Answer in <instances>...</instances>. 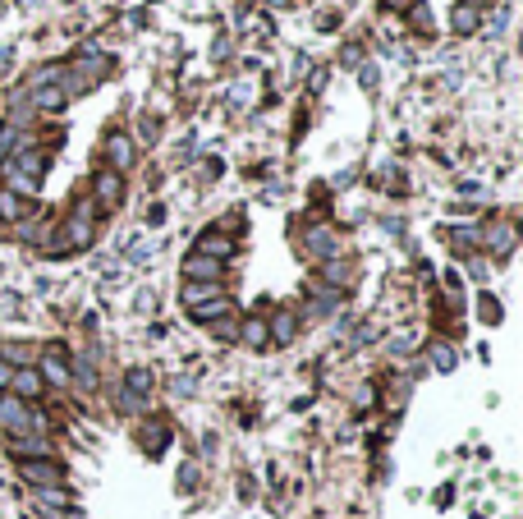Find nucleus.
<instances>
[{
	"mask_svg": "<svg viewBox=\"0 0 523 519\" xmlns=\"http://www.w3.org/2000/svg\"><path fill=\"white\" fill-rule=\"evenodd\" d=\"M303 248H308L312 257H340V234L326 230V225H317V230H308Z\"/></svg>",
	"mask_w": 523,
	"mask_h": 519,
	"instance_id": "7",
	"label": "nucleus"
},
{
	"mask_svg": "<svg viewBox=\"0 0 523 519\" xmlns=\"http://www.w3.org/2000/svg\"><path fill=\"white\" fill-rule=\"evenodd\" d=\"M10 451L19 455V460H51V442H46V437H33V432H28V437H14Z\"/></svg>",
	"mask_w": 523,
	"mask_h": 519,
	"instance_id": "8",
	"label": "nucleus"
},
{
	"mask_svg": "<svg viewBox=\"0 0 523 519\" xmlns=\"http://www.w3.org/2000/svg\"><path fill=\"white\" fill-rule=\"evenodd\" d=\"M229 308H234V303H229V299L220 294V299H211V303H197V308H188V313H193L197 322H220V317H225Z\"/></svg>",
	"mask_w": 523,
	"mask_h": 519,
	"instance_id": "20",
	"label": "nucleus"
},
{
	"mask_svg": "<svg viewBox=\"0 0 523 519\" xmlns=\"http://www.w3.org/2000/svg\"><path fill=\"white\" fill-rule=\"evenodd\" d=\"M197 253L202 257H216V262H225L229 253H234V239H225V234H202V239H197Z\"/></svg>",
	"mask_w": 523,
	"mask_h": 519,
	"instance_id": "12",
	"label": "nucleus"
},
{
	"mask_svg": "<svg viewBox=\"0 0 523 519\" xmlns=\"http://www.w3.org/2000/svg\"><path fill=\"white\" fill-rule=\"evenodd\" d=\"M23 138H19V129H0V156L10 152V147H19Z\"/></svg>",
	"mask_w": 523,
	"mask_h": 519,
	"instance_id": "25",
	"label": "nucleus"
},
{
	"mask_svg": "<svg viewBox=\"0 0 523 519\" xmlns=\"http://www.w3.org/2000/svg\"><path fill=\"white\" fill-rule=\"evenodd\" d=\"M106 161H110L115 175L133 166V138H129V133H110V138H106Z\"/></svg>",
	"mask_w": 523,
	"mask_h": 519,
	"instance_id": "6",
	"label": "nucleus"
},
{
	"mask_svg": "<svg viewBox=\"0 0 523 519\" xmlns=\"http://www.w3.org/2000/svg\"><path fill=\"white\" fill-rule=\"evenodd\" d=\"M10 377H14V363L10 359H0V391H10Z\"/></svg>",
	"mask_w": 523,
	"mask_h": 519,
	"instance_id": "28",
	"label": "nucleus"
},
{
	"mask_svg": "<svg viewBox=\"0 0 523 519\" xmlns=\"http://www.w3.org/2000/svg\"><path fill=\"white\" fill-rule=\"evenodd\" d=\"M321 276H326L331 289H344L354 285V262H340V257H326V266H321Z\"/></svg>",
	"mask_w": 523,
	"mask_h": 519,
	"instance_id": "13",
	"label": "nucleus"
},
{
	"mask_svg": "<svg viewBox=\"0 0 523 519\" xmlns=\"http://www.w3.org/2000/svg\"><path fill=\"white\" fill-rule=\"evenodd\" d=\"M478 313H482V322H501V303H496V299H482Z\"/></svg>",
	"mask_w": 523,
	"mask_h": 519,
	"instance_id": "24",
	"label": "nucleus"
},
{
	"mask_svg": "<svg viewBox=\"0 0 523 519\" xmlns=\"http://www.w3.org/2000/svg\"><path fill=\"white\" fill-rule=\"evenodd\" d=\"M19 474L33 492H42V487H65V469H60L55 460H23Z\"/></svg>",
	"mask_w": 523,
	"mask_h": 519,
	"instance_id": "3",
	"label": "nucleus"
},
{
	"mask_svg": "<svg viewBox=\"0 0 523 519\" xmlns=\"http://www.w3.org/2000/svg\"><path fill=\"white\" fill-rule=\"evenodd\" d=\"M216 336L220 340H234V336H239V322L229 317V322H216Z\"/></svg>",
	"mask_w": 523,
	"mask_h": 519,
	"instance_id": "26",
	"label": "nucleus"
},
{
	"mask_svg": "<svg viewBox=\"0 0 523 519\" xmlns=\"http://www.w3.org/2000/svg\"><path fill=\"white\" fill-rule=\"evenodd\" d=\"M46 170V156L42 152H19L5 166V179H10V193H33L37 188V175Z\"/></svg>",
	"mask_w": 523,
	"mask_h": 519,
	"instance_id": "2",
	"label": "nucleus"
},
{
	"mask_svg": "<svg viewBox=\"0 0 523 519\" xmlns=\"http://www.w3.org/2000/svg\"><path fill=\"white\" fill-rule=\"evenodd\" d=\"M478 10H473V5H459V10L455 14H450V28H455V33L459 37H469V33H478Z\"/></svg>",
	"mask_w": 523,
	"mask_h": 519,
	"instance_id": "18",
	"label": "nucleus"
},
{
	"mask_svg": "<svg viewBox=\"0 0 523 519\" xmlns=\"http://www.w3.org/2000/svg\"><path fill=\"white\" fill-rule=\"evenodd\" d=\"M294 331H298V313H294V308L275 313V322L266 326V336H271L275 345H289V340H294Z\"/></svg>",
	"mask_w": 523,
	"mask_h": 519,
	"instance_id": "10",
	"label": "nucleus"
},
{
	"mask_svg": "<svg viewBox=\"0 0 523 519\" xmlns=\"http://www.w3.org/2000/svg\"><path fill=\"white\" fill-rule=\"evenodd\" d=\"M234 340H243V345H252V349H262V345H266V317H248L239 326V336H234Z\"/></svg>",
	"mask_w": 523,
	"mask_h": 519,
	"instance_id": "17",
	"label": "nucleus"
},
{
	"mask_svg": "<svg viewBox=\"0 0 523 519\" xmlns=\"http://www.w3.org/2000/svg\"><path fill=\"white\" fill-rule=\"evenodd\" d=\"M23 216H28V202L10 188H0V221H23Z\"/></svg>",
	"mask_w": 523,
	"mask_h": 519,
	"instance_id": "16",
	"label": "nucleus"
},
{
	"mask_svg": "<svg viewBox=\"0 0 523 519\" xmlns=\"http://www.w3.org/2000/svg\"><path fill=\"white\" fill-rule=\"evenodd\" d=\"M271 5H285V0H271Z\"/></svg>",
	"mask_w": 523,
	"mask_h": 519,
	"instance_id": "30",
	"label": "nucleus"
},
{
	"mask_svg": "<svg viewBox=\"0 0 523 519\" xmlns=\"http://www.w3.org/2000/svg\"><path fill=\"white\" fill-rule=\"evenodd\" d=\"M386 5H404V0H386Z\"/></svg>",
	"mask_w": 523,
	"mask_h": 519,
	"instance_id": "29",
	"label": "nucleus"
},
{
	"mask_svg": "<svg viewBox=\"0 0 523 519\" xmlns=\"http://www.w3.org/2000/svg\"><path fill=\"white\" fill-rule=\"evenodd\" d=\"M220 276H225V262H216V257H202V253H188L184 257V280L220 285Z\"/></svg>",
	"mask_w": 523,
	"mask_h": 519,
	"instance_id": "4",
	"label": "nucleus"
},
{
	"mask_svg": "<svg viewBox=\"0 0 523 519\" xmlns=\"http://www.w3.org/2000/svg\"><path fill=\"white\" fill-rule=\"evenodd\" d=\"M65 106V92H46V88H37V111H60Z\"/></svg>",
	"mask_w": 523,
	"mask_h": 519,
	"instance_id": "22",
	"label": "nucleus"
},
{
	"mask_svg": "<svg viewBox=\"0 0 523 519\" xmlns=\"http://www.w3.org/2000/svg\"><path fill=\"white\" fill-rule=\"evenodd\" d=\"M10 391L28 405V400H37L46 391V382H42V373L37 368H14V377H10Z\"/></svg>",
	"mask_w": 523,
	"mask_h": 519,
	"instance_id": "5",
	"label": "nucleus"
},
{
	"mask_svg": "<svg viewBox=\"0 0 523 519\" xmlns=\"http://www.w3.org/2000/svg\"><path fill=\"white\" fill-rule=\"evenodd\" d=\"M92 193H97L101 207H115V202H120V175H115V170H101V175L92 179Z\"/></svg>",
	"mask_w": 523,
	"mask_h": 519,
	"instance_id": "9",
	"label": "nucleus"
},
{
	"mask_svg": "<svg viewBox=\"0 0 523 519\" xmlns=\"http://www.w3.org/2000/svg\"><path fill=\"white\" fill-rule=\"evenodd\" d=\"M427 359H432V368H436V373H450V368L459 363V354L450 349L446 340H432V349H427Z\"/></svg>",
	"mask_w": 523,
	"mask_h": 519,
	"instance_id": "19",
	"label": "nucleus"
},
{
	"mask_svg": "<svg viewBox=\"0 0 523 519\" xmlns=\"http://www.w3.org/2000/svg\"><path fill=\"white\" fill-rule=\"evenodd\" d=\"M469 271H473V276H478V280H487V276H491V262H482V257H473V262H469Z\"/></svg>",
	"mask_w": 523,
	"mask_h": 519,
	"instance_id": "27",
	"label": "nucleus"
},
{
	"mask_svg": "<svg viewBox=\"0 0 523 519\" xmlns=\"http://www.w3.org/2000/svg\"><path fill=\"white\" fill-rule=\"evenodd\" d=\"M37 373H42V382H51V386H69V382H74V377H69V363L60 359V354H46Z\"/></svg>",
	"mask_w": 523,
	"mask_h": 519,
	"instance_id": "11",
	"label": "nucleus"
},
{
	"mask_svg": "<svg viewBox=\"0 0 523 519\" xmlns=\"http://www.w3.org/2000/svg\"><path fill=\"white\" fill-rule=\"evenodd\" d=\"M211 299H220V285H202V280H184V303H188V308H197V303H211Z\"/></svg>",
	"mask_w": 523,
	"mask_h": 519,
	"instance_id": "15",
	"label": "nucleus"
},
{
	"mask_svg": "<svg viewBox=\"0 0 523 519\" xmlns=\"http://www.w3.org/2000/svg\"><path fill=\"white\" fill-rule=\"evenodd\" d=\"M124 391H129L133 400H138V396H147V391H152V373H142V368H133V373H129V382H124Z\"/></svg>",
	"mask_w": 523,
	"mask_h": 519,
	"instance_id": "21",
	"label": "nucleus"
},
{
	"mask_svg": "<svg viewBox=\"0 0 523 519\" xmlns=\"http://www.w3.org/2000/svg\"><path fill=\"white\" fill-rule=\"evenodd\" d=\"M414 345H418V336H414V331H400V336L391 340V349H395V354H409Z\"/></svg>",
	"mask_w": 523,
	"mask_h": 519,
	"instance_id": "23",
	"label": "nucleus"
},
{
	"mask_svg": "<svg viewBox=\"0 0 523 519\" xmlns=\"http://www.w3.org/2000/svg\"><path fill=\"white\" fill-rule=\"evenodd\" d=\"M482 243H487L496 257H505V253L514 248V225H491V230L482 234Z\"/></svg>",
	"mask_w": 523,
	"mask_h": 519,
	"instance_id": "14",
	"label": "nucleus"
},
{
	"mask_svg": "<svg viewBox=\"0 0 523 519\" xmlns=\"http://www.w3.org/2000/svg\"><path fill=\"white\" fill-rule=\"evenodd\" d=\"M0 428L14 432V437H28V432H33V437H42V432H46V419H42V414H33V409L23 405L19 396H5V400H0Z\"/></svg>",
	"mask_w": 523,
	"mask_h": 519,
	"instance_id": "1",
	"label": "nucleus"
}]
</instances>
